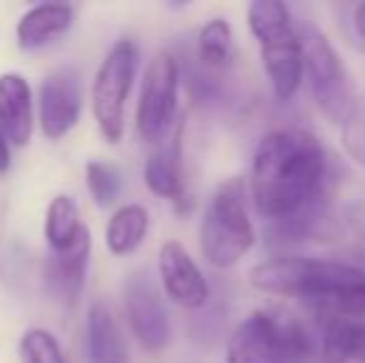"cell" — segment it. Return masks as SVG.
I'll return each mask as SVG.
<instances>
[{"instance_id": "6da1fadb", "label": "cell", "mask_w": 365, "mask_h": 363, "mask_svg": "<svg viewBox=\"0 0 365 363\" xmlns=\"http://www.w3.org/2000/svg\"><path fill=\"white\" fill-rule=\"evenodd\" d=\"M328 157L316 135L298 127L269 132L254 152L249 194L254 209L271 222H286L326 199Z\"/></svg>"}, {"instance_id": "7a4b0ae2", "label": "cell", "mask_w": 365, "mask_h": 363, "mask_svg": "<svg viewBox=\"0 0 365 363\" xmlns=\"http://www.w3.org/2000/svg\"><path fill=\"white\" fill-rule=\"evenodd\" d=\"M249 28L261 50L266 75L279 100H291L306 73V50L291 10L279 0H254L249 5Z\"/></svg>"}, {"instance_id": "3957f363", "label": "cell", "mask_w": 365, "mask_h": 363, "mask_svg": "<svg viewBox=\"0 0 365 363\" xmlns=\"http://www.w3.org/2000/svg\"><path fill=\"white\" fill-rule=\"evenodd\" d=\"M202 254L212 267L239 264L256 244V229L246 212V189L241 180H226L212 194L199 229Z\"/></svg>"}, {"instance_id": "277c9868", "label": "cell", "mask_w": 365, "mask_h": 363, "mask_svg": "<svg viewBox=\"0 0 365 363\" xmlns=\"http://www.w3.org/2000/svg\"><path fill=\"white\" fill-rule=\"evenodd\" d=\"M303 50H306L308 85H311L318 110L326 115L331 125L346 127L356 115L358 105L351 75H348L341 55L336 53L331 40L318 30L303 33Z\"/></svg>"}, {"instance_id": "5b68a950", "label": "cell", "mask_w": 365, "mask_h": 363, "mask_svg": "<svg viewBox=\"0 0 365 363\" xmlns=\"http://www.w3.org/2000/svg\"><path fill=\"white\" fill-rule=\"evenodd\" d=\"M137 58L140 50L132 40H117L107 50L92 83V115L110 145H117L125 135V107L135 85Z\"/></svg>"}, {"instance_id": "8992f818", "label": "cell", "mask_w": 365, "mask_h": 363, "mask_svg": "<svg viewBox=\"0 0 365 363\" xmlns=\"http://www.w3.org/2000/svg\"><path fill=\"white\" fill-rule=\"evenodd\" d=\"M179 63L172 53L159 50L149 60L142 78L140 102H137V135L145 142H162L177 117Z\"/></svg>"}, {"instance_id": "52a82bcc", "label": "cell", "mask_w": 365, "mask_h": 363, "mask_svg": "<svg viewBox=\"0 0 365 363\" xmlns=\"http://www.w3.org/2000/svg\"><path fill=\"white\" fill-rule=\"evenodd\" d=\"M125 314L135 339L147 351H162L169 344V314L147 272H137L125 281Z\"/></svg>"}, {"instance_id": "ba28073f", "label": "cell", "mask_w": 365, "mask_h": 363, "mask_svg": "<svg viewBox=\"0 0 365 363\" xmlns=\"http://www.w3.org/2000/svg\"><path fill=\"white\" fill-rule=\"evenodd\" d=\"M40 127L48 140H63L80 122L82 85L73 68H60L43 80L38 95Z\"/></svg>"}, {"instance_id": "9c48e42d", "label": "cell", "mask_w": 365, "mask_h": 363, "mask_svg": "<svg viewBox=\"0 0 365 363\" xmlns=\"http://www.w3.org/2000/svg\"><path fill=\"white\" fill-rule=\"evenodd\" d=\"M159 279L174 304L192 311L209 304L207 279L179 242H167L159 249Z\"/></svg>"}, {"instance_id": "30bf717a", "label": "cell", "mask_w": 365, "mask_h": 363, "mask_svg": "<svg viewBox=\"0 0 365 363\" xmlns=\"http://www.w3.org/2000/svg\"><path fill=\"white\" fill-rule=\"evenodd\" d=\"M90 252L92 239L87 229H82L75 244L65 252H50L48 262H45V286H48L50 296L58 299L60 304L75 306L80 301L87 267H90Z\"/></svg>"}, {"instance_id": "8fae6325", "label": "cell", "mask_w": 365, "mask_h": 363, "mask_svg": "<svg viewBox=\"0 0 365 363\" xmlns=\"http://www.w3.org/2000/svg\"><path fill=\"white\" fill-rule=\"evenodd\" d=\"M0 127L15 147H25L33 137V92L18 73L0 75Z\"/></svg>"}, {"instance_id": "7c38bea8", "label": "cell", "mask_w": 365, "mask_h": 363, "mask_svg": "<svg viewBox=\"0 0 365 363\" xmlns=\"http://www.w3.org/2000/svg\"><path fill=\"white\" fill-rule=\"evenodd\" d=\"M226 363H281L269 311H254L236 326L226 349Z\"/></svg>"}, {"instance_id": "4fadbf2b", "label": "cell", "mask_w": 365, "mask_h": 363, "mask_svg": "<svg viewBox=\"0 0 365 363\" xmlns=\"http://www.w3.org/2000/svg\"><path fill=\"white\" fill-rule=\"evenodd\" d=\"M323 319V356L328 363H365V316L318 311Z\"/></svg>"}, {"instance_id": "5bb4252c", "label": "cell", "mask_w": 365, "mask_h": 363, "mask_svg": "<svg viewBox=\"0 0 365 363\" xmlns=\"http://www.w3.org/2000/svg\"><path fill=\"white\" fill-rule=\"evenodd\" d=\"M75 23V10L63 3H43L20 18L15 38L23 50H38L63 38Z\"/></svg>"}, {"instance_id": "9a60e30c", "label": "cell", "mask_w": 365, "mask_h": 363, "mask_svg": "<svg viewBox=\"0 0 365 363\" xmlns=\"http://www.w3.org/2000/svg\"><path fill=\"white\" fill-rule=\"evenodd\" d=\"M87 359L90 363H130L125 336L105 301H95L87 314Z\"/></svg>"}, {"instance_id": "2e32d148", "label": "cell", "mask_w": 365, "mask_h": 363, "mask_svg": "<svg viewBox=\"0 0 365 363\" xmlns=\"http://www.w3.org/2000/svg\"><path fill=\"white\" fill-rule=\"evenodd\" d=\"M145 184L152 194L172 202L184 199V172H182V125L177 127L172 142L152 152L145 165Z\"/></svg>"}, {"instance_id": "e0dca14e", "label": "cell", "mask_w": 365, "mask_h": 363, "mask_svg": "<svg viewBox=\"0 0 365 363\" xmlns=\"http://www.w3.org/2000/svg\"><path fill=\"white\" fill-rule=\"evenodd\" d=\"M149 232V212L142 204H125L110 217L105 229V242L110 254L127 257L137 252Z\"/></svg>"}, {"instance_id": "ac0fdd59", "label": "cell", "mask_w": 365, "mask_h": 363, "mask_svg": "<svg viewBox=\"0 0 365 363\" xmlns=\"http://www.w3.org/2000/svg\"><path fill=\"white\" fill-rule=\"evenodd\" d=\"M274 344L281 363H308L313 356V339L298 316L291 311H269Z\"/></svg>"}, {"instance_id": "d6986e66", "label": "cell", "mask_w": 365, "mask_h": 363, "mask_svg": "<svg viewBox=\"0 0 365 363\" xmlns=\"http://www.w3.org/2000/svg\"><path fill=\"white\" fill-rule=\"evenodd\" d=\"M82 229L85 227L80 224L75 199L68 194H58L45 212V239L50 244V252H65L68 247H73Z\"/></svg>"}, {"instance_id": "ffe728a7", "label": "cell", "mask_w": 365, "mask_h": 363, "mask_svg": "<svg viewBox=\"0 0 365 363\" xmlns=\"http://www.w3.org/2000/svg\"><path fill=\"white\" fill-rule=\"evenodd\" d=\"M234 53V33L224 18H214L199 33L197 55L207 70H221Z\"/></svg>"}, {"instance_id": "44dd1931", "label": "cell", "mask_w": 365, "mask_h": 363, "mask_svg": "<svg viewBox=\"0 0 365 363\" xmlns=\"http://www.w3.org/2000/svg\"><path fill=\"white\" fill-rule=\"evenodd\" d=\"M85 182L90 189V197L100 207H112L122 192V175L115 165L102 160H92L85 167Z\"/></svg>"}, {"instance_id": "7402d4cb", "label": "cell", "mask_w": 365, "mask_h": 363, "mask_svg": "<svg viewBox=\"0 0 365 363\" xmlns=\"http://www.w3.org/2000/svg\"><path fill=\"white\" fill-rule=\"evenodd\" d=\"M20 356L23 363H65L58 339L45 329L25 331L20 339Z\"/></svg>"}, {"instance_id": "603a6c76", "label": "cell", "mask_w": 365, "mask_h": 363, "mask_svg": "<svg viewBox=\"0 0 365 363\" xmlns=\"http://www.w3.org/2000/svg\"><path fill=\"white\" fill-rule=\"evenodd\" d=\"M343 130H346V145H348V150H351V155L365 165V115L361 117L356 112L353 120L348 122Z\"/></svg>"}, {"instance_id": "cb8c5ba5", "label": "cell", "mask_w": 365, "mask_h": 363, "mask_svg": "<svg viewBox=\"0 0 365 363\" xmlns=\"http://www.w3.org/2000/svg\"><path fill=\"white\" fill-rule=\"evenodd\" d=\"M10 140L5 135V130L0 127V172H8L10 170Z\"/></svg>"}, {"instance_id": "d4e9b609", "label": "cell", "mask_w": 365, "mask_h": 363, "mask_svg": "<svg viewBox=\"0 0 365 363\" xmlns=\"http://www.w3.org/2000/svg\"><path fill=\"white\" fill-rule=\"evenodd\" d=\"M353 28H356L358 38H361L365 45V3L353 8Z\"/></svg>"}]
</instances>
